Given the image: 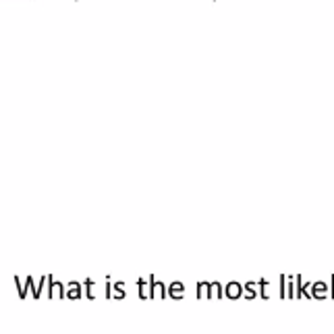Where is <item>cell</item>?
Returning <instances> with one entry per match:
<instances>
[]
</instances>
